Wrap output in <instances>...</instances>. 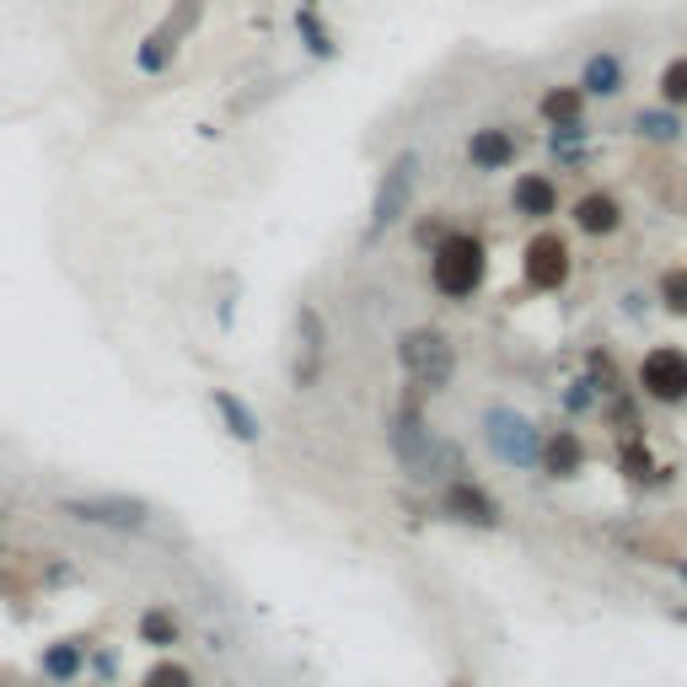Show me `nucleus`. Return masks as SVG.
<instances>
[{"label":"nucleus","mask_w":687,"mask_h":687,"mask_svg":"<svg viewBox=\"0 0 687 687\" xmlns=\"http://www.w3.org/2000/svg\"><path fill=\"white\" fill-rule=\"evenodd\" d=\"M387 446H393L398 468H404L408 479H419V484H436V479H451V473H468V468H462V446L441 441V436L425 425L419 387H414V398L404 393V404H398V414H393V430H387Z\"/></svg>","instance_id":"nucleus-1"},{"label":"nucleus","mask_w":687,"mask_h":687,"mask_svg":"<svg viewBox=\"0 0 687 687\" xmlns=\"http://www.w3.org/2000/svg\"><path fill=\"white\" fill-rule=\"evenodd\" d=\"M430 258V290L441 301H473L489 285V243L484 232H468V226H451L441 243L425 253Z\"/></svg>","instance_id":"nucleus-2"},{"label":"nucleus","mask_w":687,"mask_h":687,"mask_svg":"<svg viewBox=\"0 0 687 687\" xmlns=\"http://www.w3.org/2000/svg\"><path fill=\"white\" fill-rule=\"evenodd\" d=\"M414 194H419V151H393L387 167L376 172L371 189V210H365V247L387 243L408 215H414Z\"/></svg>","instance_id":"nucleus-3"},{"label":"nucleus","mask_w":687,"mask_h":687,"mask_svg":"<svg viewBox=\"0 0 687 687\" xmlns=\"http://www.w3.org/2000/svg\"><path fill=\"white\" fill-rule=\"evenodd\" d=\"M204 11H210V0H167V11L151 22V33L135 49L140 76H167V71L178 65L183 43H194V33H200Z\"/></svg>","instance_id":"nucleus-4"},{"label":"nucleus","mask_w":687,"mask_h":687,"mask_svg":"<svg viewBox=\"0 0 687 687\" xmlns=\"http://www.w3.org/2000/svg\"><path fill=\"white\" fill-rule=\"evenodd\" d=\"M398 371H404L419 393H441L446 382L457 376V344L430 323L404 328V333H398Z\"/></svg>","instance_id":"nucleus-5"},{"label":"nucleus","mask_w":687,"mask_h":687,"mask_svg":"<svg viewBox=\"0 0 687 687\" xmlns=\"http://www.w3.org/2000/svg\"><path fill=\"white\" fill-rule=\"evenodd\" d=\"M575 275V247L565 232L554 226H532V237L522 243V285L532 296H559Z\"/></svg>","instance_id":"nucleus-6"},{"label":"nucleus","mask_w":687,"mask_h":687,"mask_svg":"<svg viewBox=\"0 0 687 687\" xmlns=\"http://www.w3.org/2000/svg\"><path fill=\"white\" fill-rule=\"evenodd\" d=\"M640 398L655 408H683L687 404V350L683 344H650L634 371Z\"/></svg>","instance_id":"nucleus-7"},{"label":"nucleus","mask_w":687,"mask_h":687,"mask_svg":"<svg viewBox=\"0 0 687 687\" xmlns=\"http://www.w3.org/2000/svg\"><path fill=\"white\" fill-rule=\"evenodd\" d=\"M484 441L505 468H537V446H543V436H537V425L526 419L522 408H511V404L484 408Z\"/></svg>","instance_id":"nucleus-8"},{"label":"nucleus","mask_w":687,"mask_h":687,"mask_svg":"<svg viewBox=\"0 0 687 687\" xmlns=\"http://www.w3.org/2000/svg\"><path fill=\"white\" fill-rule=\"evenodd\" d=\"M60 516L86 526H108V532H140L151 522V505L140 494H76V500H60Z\"/></svg>","instance_id":"nucleus-9"},{"label":"nucleus","mask_w":687,"mask_h":687,"mask_svg":"<svg viewBox=\"0 0 687 687\" xmlns=\"http://www.w3.org/2000/svg\"><path fill=\"white\" fill-rule=\"evenodd\" d=\"M462 157H468V167H473L479 178L511 172V167L522 162V129H516V124H479V129H468Z\"/></svg>","instance_id":"nucleus-10"},{"label":"nucleus","mask_w":687,"mask_h":687,"mask_svg":"<svg viewBox=\"0 0 687 687\" xmlns=\"http://www.w3.org/2000/svg\"><path fill=\"white\" fill-rule=\"evenodd\" d=\"M441 516H451L457 526H479V532H494V526L505 522L500 500H494L479 479H446L441 484Z\"/></svg>","instance_id":"nucleus-11"},{"label":"nucleus","mask_w":687,"mask_h":687,"mask_svg":"<svg viewBox=\"0 0 687 687\" xmlns=\"http://www.w3.org/2000/svg\"><path fill=\"white\" fill-rule=\"evenodd\" d=\"M323 361H328V323H323V312L307 301V307L296 312V365H290L296 393H312V387H318Z\"/></svg>","instance_id":"nucleus-12"},{"label":"nucleus","mask_w":687,"mask_h":687,"mask_svg":"<svg viewBox=\"0 0 687 687\" xmlns=\"http://www.w3.org/2000/svg\"><path fill=\"white\" fill-rule=\"evenodd\" d=\"M565 210V194H559V178L554 172H516L511 178V215L526 221V226H548L554 215Z\"/></svg>","instance_id":"nucleus-13"},{"label":"nucleus","mask_w":687,"mask_h":687,"mask_svg":"<svg viewBox=\"0 0 687 687\" xmlns=\"http://www.w3.org/2000/svg\"><path fill=\"white\" fill-rule=\"evenodd\" d=\"M569 221H575V232H580V237L607 243V237H618V232H623L629 210H623V200H618L612 189H586V194H575V204H569Z\"/></svg>","instance_id":"nucleus-14"},{"label":"nucleus","mask_w":687,"mask_h":687,"mask_svg":"<svg viewBox=\"0 0 687 687\" xmlns=\"http://www.w3.org/2000/svg\"><path fill=\"white\" fill-rule=\"evenodd\" d=\"M580 92L591 97V103H618L623 92H629V60L618 54V49H591L586 60H580Z\"/></svg>","instance_id":"nucleus-15"},{"label":"nucleus","mask_w":687,"mask_h":687,"mask_svg":"<svg viewBox=\"0 0 687 687\" xmlns=\"http://www.w3.org/2000/svg\"><path fill=\"white\" fill-rule=\"evenodd\" d=\"M591 114V97L580 92V82H548L537 92V124L543 129H580Z\"/></svg>","instance_id":"nucleus-16"},{"label":"nucleus","mask_w":687,"mask_h":687,"mask_svg":"<svg viewBox=\"0 0 687 687\" xmlns=\"http://www.w3.org/2000/svg\"><path fill=\"white\" fill-rule=\"evenodd\" d=\"M612 468L629 479L634 489H661L672 484V468H661L655 462V451H650V436L645 430H634V436H618V457H612Z\"/></svg>","instance_id":"nucleus-17"},{"label":"nucleus","mask_w":687,"mask_h":687,"mask_svg":"<svg viewBox=\"0 0 687 687\" xmlns=\"http://www.w3.org/2000/svg\"><path fill=\"white\" fill-rule=\"evenodd\" d=\"M591 462V451L580 441V430H548L543 446H537V473H548V479H580V468Z\"/></svg>","instance_id":"nucleus-18"},{"label":"nucleus","mask_w":687,"mask_h":687,"mask_svg":"<svg viewBox=\"0 0 687 687\" xmlns=\"http://www.w3.org/2000/svg\"><path fill=\"white\" fill-rule=\"evenodd\" d=\"M210 408L221 414V425H226V436L237 446H258L264 441V425H258V414L247 398H237L232 387H210Z\"/></svg>","instance_id":"nucleus-19"},{"label":"nucleus","mask_w":687,"mask_h":687,"mask_svg":"<svg viewBox=\"0 0 687 687\" xmlns=\"http://www.w3.org/2000/svg\"><path fill=\"white\" fill-rule=\"evenodd\" d=\"M629 129H634L645 146H677L687 124H683V114H677V108H666V103H650V108H634Z\"/></svg>","instance_id":"nucleus-20"},{"label":"nucleus","mask_w":687,"mask_h":687,"mask_svg":"<svg viewBox=\"0 0 687 687\" xmlns=\"http://www.w3.org/2000/svg\"><path fill=\"white\" fill-rule=\"evenodd\" d=\"M39 672L49 677V683H76L86 672V640H54V645H43L39 655Z\"/></svg>","instance_id":"nucleus-21"},{"label":"nucleus","mask_w":687,"mask_h":687,"mask_svg":"<svg viewBox=\"0 0 687 687\" xmlns=\"http://www.w3.org/2000/svg\"><path fill=\"white\" fill-rule=\"evenodd\" d=\"M296 39H301V49H307L312 60H339V39H333V28L323 22L318 6H301V11H296Z\"/></svg>","instance_id":"nucleus-22"},{"label":"nucleus","mask_w":687,"mask_h":687,"mask_svg":"<svg viewBox=\"0 0 687 687\" xmlns=\"http://www.w3.org/2000/svg\"><path fill=\"white\" fill-rule=\"evenodd\" d=\"M178 640H183V623H178V612H167V607H146V612H140V645L172 650Z\"/></svg>","instance_id":"nucleus-23"},{"label":"nucleus","mask_w":687,"mask_h":687,"mask_svg":"<svg viewBox=\"0 0 687 687\" xmlns=\"http://www.w3.org/2000/svg\"><path fill=\"white\" fill-rule=\"evenodd\" d=\"M655 103L687 114V54H672V60L655 71Z\"/></svg>","instance_id":"nucleus-24"},{"label":"nucleus","mask_w":687,"mask_h":687,"mask_svg":"<svg viewBox=\"0 0 687 687\" xmlns=\"http://www.w3.org/2000/svg\"><path fill=\"white\" fill-rule=\"evenodd\" d=\"M580 371L597 382V393H602V398H612V393H623V387H629V382H623V365L612 361V350H602V344H597V350H586Z\"/></svg>","instance_id":"nucleus-25"},{"label":"nucleus","mask_w":687,"mask_h":687,"mask_svg":"<svg viewBox=\"0 0 687 687\" xmlns=\"http://www.w3.org/2000/svg\"><path fill=\"white\" fill-rule=\"evenodd\" d=\"M586 140H591V129H586V124H580V129H548V151H554L565 167H586V157H591V151H586Z\"/></svg>","instance_id":"nucleus-26"},{"label":"nucleus","mask_w":687,"mask_h":687,"mask_svg":"<svg viewBox=\"0 0 687 687\" xmlns=\"http://www.w3.org/2000/svg\"><path fill=\"white\" fill-rule=\"evenodd\" d=\"M655 296H661V307H666L672 318H687V264H672V269H661V280H655Z\"/></svg>","instance_id":"nucleus-27"},{"label":"nucleus","mask_w":687,"mask_h":687,"mask_svg":"<svg viewBox=\"0 0 687 687\" xmlns=\"http://www.w3.org/2000/svg\"><path fill=\"white\" fill-rule=\"evenodd\" d=\"M446 232H451V215H446V210H430L425 221H414V226H408V237H414V247H419V253H430V247L441 243Z\"/></svg>","instance_id":"nucleus-28"},{"label":"nucleus","mask_w":687,"mask_h":687,"mask_svg":"<svg viewBox=\"0 0 687 687\" xmlns=\"http://www.w3.org/2000/svg\"><path fill=\"white\" fill-rule=\"evenodd\" d=\"M597 404H602V393H597V382L580 371L565 387V414H597Z\"/></svg>","instance_id":"nucleus-29"},{"label":"nucleus","mask_w":687,"mask_h":687,"mask_svg":"<svg viewBox=\"0 0 687 687\" xmlns=\"http://www.w3.org/2000/svg\"><path fill=\"white\" fill-rule=\"evenodd\" d=\"M140 687H200V683H194V672H189L183 661H157V666L140 677Z\"/></svg>","instance_id":"nucleus-30"},{"label":"nucleus","mask_w":687,"mask_h":687,"mask_svg":"<svg viewBox=\"0 0 687 687\" xmlns=\"http://www.w3.org/2000/svg\"><path fill=\"white\" fill-rule=\"evenodd\" d=\"M92 666H97V677H103V683H108V677H114V672H119V661H114V655H108V650H103V655H92Z\"/></svg>","instance_id":"nucleus-31"},{"label":"nucleus","mask_w":687,"mask_h":687,"mask_svg":"<svg viewBox=\"0 0 687 687\" xmlns=\"http://www.w3.org/2000/svg\"><path fill=\"white\" fill-rule=\"evenodd\" d=\"M677 575H683V586H687V559H677Z\"/></svg>","instance_id":"nucleus-32"},{"label":"nucleus","mask_w":687,"mask_h":687,"mask_svg":"<svg viewBox=\"0 0 687 687\" xmlns=\"http://www.w3.org/2000/svg\"><path fill=\"white\" fill-rule=\"evenodd\" d=\"M672 618H677V623H687V607H677V612H672Z\"/></svg>","instance_id":"nucleus-33"},{"label":"nucleus","mask_w":687,"mask_h":687,"mask_svg":"<svg viewBox=\"0 0 687 687\" xmlns=\"http://www.w3.org/2000/svg\"><path fill=\"white\" fill-rule=\"evenodd\" d=\"M296 6H318V11H323V0H296Z\"/></svg>","instance_id":"nucleus-34"}]
</instances>
